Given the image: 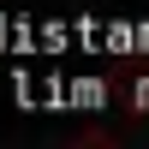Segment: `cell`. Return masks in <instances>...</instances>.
<instances>
[{"label":"cell","mask_w":149,"mask_h":149,"mask_svg":"<svg viewBox=\"0 0 149 149\" xmlns=\"http://www.w3.org/2000/svg\"><path fill=\"white\" fill-rule=\"evenodd\" d=\"M18 102L78 107V102H102V84H95V78H18Z\"/></svg>","instance_id":"1"}]
</instances>
